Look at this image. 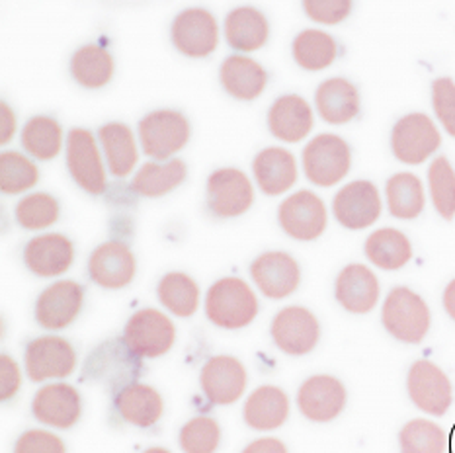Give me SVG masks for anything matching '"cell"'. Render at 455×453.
I'll list each match as a JSON object with an SVG mask.
<instances>
[{
  "label": "cell",
  "instance_id": "ee69618b",
  "mask_svg": "<svg viewBox=\"0 0 455 453\" xmlns=\"http://www.w3.org/2000/svg\"><path fill=\"white\" fill-rule=\"evenodd\" d=\"M303 10L313 22L334 26L350 16L352 3L350 0H305Z\"/></svg>",
  "mask_w": 455,
  "mask_h": 453
},
{
  "label": "cell",
  "instance_id": "5b68a950",
  "mask_svg": "<svg viewBox=\"0 0 455 453\" xmlns=\"http://www.w3.org/2000/svg\"><path fill=\"white\" fill-rule=\"evenodd\" d=\"M192 127L188 117L176 110H156L140 122V139L147 156L166 161L180 153L190 141Z\"/></svg>",
  "mask_w": 455,
  "mask_h": 453
},
{
  "label": "cell",
  "instance_id": "7a4b0ae2",
  "mask_svg": "<svg viewBox=\"0 0 455 453\" xmlns=\"http://www.w3.org/2000/svg\"><path fill=\"white\" fill-rule=\"evenodd\" d=\"M381 322L393 338L404 344H420L430 330L432 314L428 303L417 291L395 288L387 293L381 309Z\"/></svg>",
  "mask_w": 455,
  "mask_h": 453
},
{
  "label": "cell",
  "instance_id": "4316f807",
  "mask_svg": "<svg viewBox=\"0 0 455 453\" xmlns=\"http://www.w3.org/2000/svg\"><path fill=\"white\" fill-rule=\"evenodd\" d=\"M225 37L236 52H259L270 37L268 20L254 6L235 8L225 18Z\"/></svg>",
  "mask_w": 455,
  "mask_h": 453
},
{
  "label": "cell",
  "instance_id": "6da1fadb",
  "mask_svg": "<svg viewBox=\"0 0 455 453\" xmlns=\"http://www.w3.org/2000/svg\"><path fill=\"white\" fill-rule=\"evenodd\" d=\"M205 314L215 327L241 330L259 314V298L241 278H221L205 295Z\"/></svg>",
  "mask_w": 455,
  "mask_h": 453
},
{
  "label": "cell",
  "instance_id": "277c9868",
  "mask_svg": "<svg viewBox=\"0 0 455 453\" xmlns=\"http://www.w3.org/2000/svg\"><path fill=\"white\" fill-rule=\"evenodd\" d=\"M176 327L164 313L156 309H140L133 313L124 329V346L132 356L141 360L161 358L172 350Z\"/></svg>",
  "mask_w": 455,
  "mask_h": 453
},
{
  "label": "cell",
  "instance_id": "c3c4849f",
  "mask_svg": "<svg viewBox=\"0 0 455 453\" xmlns=\"http://www.w3.org/2000/svg\"><path fill=\"white\" fill-rule=\"evenodd\" d=\"M243 453H288V448L278 438H260L251 441Z\"/></svg>",
  "mask_w": 455,
  "mask_h": 453
},
{
  "label": "cell",
  "instance_id": "f35d334b",
  "mask_svg": "<svg viewBox=\"0 0 455 453\" xmlns=\"http://www.w3.org/2000/svg\"><path fill=\"white\" fill-rule=\"evenodd\" d=\"M61 208L52 194H28L16 205V221L28 231H42L59 221Z\"/></svg>",
  "mask_w": 455,
  "mask_h": 453
},
{
  "label": "cell",
  "instance_id": "f907efd6",
  "mask_svg": "<svg viewBox=\"0 0 455 453\" xmlns=\"http://www.w3.org/2000/svg\"><path fill=\"white\" fill-rule=\"evenodd\" d=\"M143 453H172V451H168L166 448H149V449H145Z\"/></svg>",
  "mask_w": 455,
  "mask_h": 453
},
{
  "label": "cell",
  "instance_id": "e575fe53",
  "mask_svg": "<svg viewBox=\"0 0 455 453\" xmlns=\"http://www.w3.org/2000/svg\"><path fill=\"white\" fill-rule=\"evenodd\" d=\"M71 75L84 88H102L114 76V57L102 45H84L71 59Z\"/></svg>",
  "mask_w": 455,
  "mask_h": 453
},
{
  "label": "cell",
  "instance_id": "484cf974",
  "mask_svg": "<svg viewBox=\"0 0 455 453\" xmlns=\"http://www.w3.org/2000/svg\"><path fill=\"white\" fill-rule=\"evenodd\" d=\"M290 417V397L275 385L254 389L244 402L243 418L252 430L270 432L285 425Z\"/></svg>",
  "mask_w": 455,
  "mask_h": 453
},
{
  "label": "cell",
  "instance_id": "bcb514c9",
  "mask_svg": "<svg viewBox=\"0 0 455 453\" xmlns=\"http://www.w3.org/2000/svg\"><path fill=\"white\" fill-rule=\"evenodd\" d=\"M20 385H22V371H20L14 358L3 354L0 356V399H12L20 391Z\"/></svg>",
  "mask_w": 455,
  "mask_h": 453
},
{
  "label": "cell",
  "instance_id": "f546056e",
  "mask_svg": "<svg viewBox=\"0 0 455 453\" xmlns=\"http://www.w3.org/2000/svg\"><path fill=\"white\" fill-rule=\"evenodd\" d=\"M363 252L368 260L381 270H401L412 258V244L409 236L393 226L373 231L363 244Z\"/></svg>",
  "mask_w": 455,
  "mask_h": 453
},
{
  "label": "cell",
  "instance_id": "7dc6e473",
  "mask_svg": "<svg viewBox=\"0 0 455 453\" xmlns=\"http://www.w3.org/2000/svg\"><path fill=\"white\" fill-rule=\"evenodd\" d=\"M16 133V115L6 102H0V145H8Z\"/></svg>",
  "mask_w": 455,
  "mask_h": 453
},
{
  "label": "cell",
  "instance_id": "83f0119b",
  "mask_svg": "<svg viewBox=\"0 0 455 453\" xmlns=\"http://www.w3.org/2000/svg\"><path fill=\"white\" fill-rule=\"evenodd\" d=\"M116 409L130 425L151 428L163 417L164 401L161 393L147 383H130L116 395Z\"/></svg>",
  "mask_w": 455,
  "mask_h": 453
},
{
  "label": "cell",
  "instance_id": "603a6c76",
  "mask_svg": "<svg viewBox=\"0 0 455 453\" xmlns=\"http://www.w3.org/2000/svg\"><path fill=\"white\" fill-rule=\"evenodd\" d=\"M268 130L283 143H299L313 130V110L298 94H285L268 110Z\"/></svg>",
  "mask_w": 455,
  "mask_h": 453
},
{
  "label": "cell",
  "instance_id": "2e32d148",
  "mask_svg": "<svg viewBox=\"0 0 455 453\" xmlns=\"http://www.w3.org/2000/svg\"><path fill=\"white\" fill-rule=\"evenodd\" d=\"M171 37L182 55L207 57L220 44V28L213 14L205 8H188L174 18Z\"/></svg>",
  "mask_w": 455,
  "mask_h": 453
},
{
  "label": "cell",
  "instance_id": "4fadbf2b",
  "mask_svg": "<svg viewBox=\"0 0 455 453\" xmlns=\"http://www.w3.org/2000/svg\"><path fill=\"white\" fill-rule=\"evenodd\" d=\"M254 202L252 184L239 169H220L207 179V208L221 219L244 215Z\"/></svg>",
  "mask_w": 455,
  "mask_h": 453
},
{
  "label": "cell",
  "instance_id": "7c38bea8",
  "mask_svg": "<svg viewBox=\"0 0 455 453\" xmlns=\"http://www.w3.org/2000/svg\"><path fill=\"white\" fill-rule=\"evenodd\" d=\"M381 195L370 180H354L336 192L332 213L336 221L350 231L368 229L381 215Z\"/></svg>",
  "mask_w": 455,
  "mask_h": 453
},
{
  "label": "cell",
  "instance_id": "5bb4252c",
  "mask_svg": "<svg viewBox=\"0 0 455 453\" xmlns=\"http://www.w3.org/2000/svg\"><path fill=\"white\" fill-rule=\"evenodd\" d=\"M84 305V288L73 280L55 282L36 301V321L45 330H63L78 319Z\"/></svg>",
  "mask_w": 455,
  "mask_h": 453
},
{
  "label": "cell",
  "instance_id": "3957f363",
  "mask_svg": "<svg viewBox=\"0 0 455 453\" xmlns=\"http://www.w3.org/2000/svg\"><path fill=\"white\" fill-rule=\"evenodd\" d=\"M352 166L350 145L334 133L313 137L303 149V171L307 180L321 188H331L346 179Z\"/></svg>",
  "mask_w": 455,
  "mask_h": 453
},
{
  "label": "cell",
  "instance_id": "836d02e7",
  "mask_svg": "<svg viewBox=\"0 0 455 453\" xmlns=\"http://www.w3.org/2000/svg\"><path fill=\"white\" fill-rule=\"evenodd\" d=\"M158 301L176 317L188 319L200 307V285L184 272H168L156 288Z\"/></svg>",
  "mask_w": 455,
  "mask_h": 453
},
{
  "label": "cell",
  "instance_id": "ffe728a7",
  "mask_svg": "<svg viewBox=\"0 0 455 453\" xmlns=\"http://www.w3.org/2000/svg\"><path fill=\"white\" fill-rule=\"evenodd\" d=\"M34 417L45 426L68 430L83 415V399L68 383H49L36 393L32 401Z\"/></svg>",
  "mask_w": 455,
  "mask_h": 453
},
{
  "label": "cell",
  "instance_id": "30bf717a",
  "mask_svg": "<svg viewBox=\"0 0 455 453\" xmlns=\"http://www.w3.org/2000/svg\"><path fill=\"white\" fill-rule=\"evenodd\" d=\"M270 334L275 346L288 356H305L316 348L321 338V324L313 311L291 305L272 319Z\"/></svg>",
  "mask_w": 455,
  "mask_h": 453
},
{
  "label": "cell",
  "instance_id": "9a60e30c",
  "mask_svg": "<svg viewBox=\"0 0 455 453\" xmlns=\"http://www.w3.org/2000/svg\"><path fill=\"white\" fill-rule=\"evenodd\" d=\"M251 275L264 298L280 301L298 291L301 268L288 252H264L251 264Z\"/></svg>",
  "mask_w": 455,
  "mask_h": 453
},
{
  "label": "cell",
  "instance_id": "4dcf8cb0",
  "mask_svg": "<svg viewBox=\"0 0 455 453\" xmlns=\"http://www.w3.org/2000/svg\"><path fill=\"white\" fill-rule=\"evenodd\" d=\"M98 139L102 143V149L108 161V169L116 179H125L135 169L140 161L135 135L125 123H106L98 131Z\"/></svg>",
  "mask_w": 455,
  "mask_h": 453
},
{
  "label": "cell",
  "instance_id": "7bdbcfd3",
  "mask_svg": "<svg viewBox=\"0 0 455 453\" xmlns=\"http://www.w3.org/2000/svg\"><path fill=\"white\" fill-rule=\"evenodd\" d=\"M432 106L440 123L451 137H455V83L443 76L432 83Z\"/></svg>",
  "mask_w": 455,
  "mask_h": 453
},
{
  "label": "cell",
  "instance_id": "9c48e42d",
  "mask_svg": "<svg viewBox=\"0 0 455 453\" xmlns=\"http://www.w3.org/2000/svg\"><path fill=\"white\" fill-rule=\"evenodd\" d=\"M67 166L73 180L84 192L92 195L106 192L108 179L98 143L94 135L83 127H75L67 135Z\"/></svg>",
  "mask_w": 455,
  "mask_h": 453
},
{
  "label": "cell",
  "instance_id": "74e56055",
  "mask_svg": "<svg viewBox=\"0 0 455 453\" xmlns=\"http://www.w3.org/2000/svg\"><path fill=\"white\" fill-rule=\"evenodd\" d=\"M401 453H446L448 436L427 418H414L399 432Z\"/></svg>",
  "mask_w": 455,
  "mask_h": 453
},
{
  "label": "cell",
  "instance_id": "ac0fdd59",
  "mask_svg": "<svg viewBox=\"0 0 455 453\" xmlns=\"http://www.w3.org/2000/svg\"><path fill=\"white\" fill-rule=\"evenodd\" d=\"M346 399H348V393L340 379L332 376H313L305 379L299 387L298 407L307 420L326 425L342 415Z\"/></svg>",
  "mask_w": 455,
  "mask_h": 453
},
{
  "label": "cell",
  "instance_id": "f1b7e54d",
  "mask_svg": "<svg viewBox=\"0 0 455 453\" xmlns=\"http://www.w3.org/2000/svg\"><path fill=\"white\" fill-rule=\"evenodd\" d=\"M221 84L236 100H256L266 84H268V73L262 65L246 55H231L221 65Z\"/></svg>",
  "mask_w": 455,
  "mask_h": 453
},
{
  "label": "cell",
  "instance_id": "8992f818",
  "mask_svg": "<svg viewBox=\"0 0 455 453\" xmlns=\"http://www.w3.org/2000/svg\"><path fill=\"white\" fill-rule=\"evenodd\" d=\"M442 135L427 114H409L395 123L391 149L404 164H422L440 149Z\"/></svg>",
  "mask_w": 455,
  "mask_h": 453
},
{
  "label": "cell",
  "instance_id": "d4e9b609",
  "mask_svg": "<svg viewBox=\"0 0 455 453\" xmlns=\"http://www.w3.org/2000/svg\"><path fill=\"white\" fill-rule=\"evenodd\" d=\"M315 106L326 123H348L360 114V92L346 78H326L316 88Z\"/></svg>",
  "mask_w": 455,
  "mask_h": 453
},
{
  "label": "cell",
  "instance_id": "d590c367",
  "mask_svg": "<svg viewBox=\"0 0 455 453\" xmlns=\"http://www.w3.org/2000/svg\"><path fill=\"white\" fill-rule=\"evenodd\" d=\"M22 145L37 161H53L63 149V127L52 115H34L22 130Z\"/></svg>",
  "mask_w": 455,
  "mask_h": 453
},
{
  "label": "cell",
  "instance_id": "52a82bcc",
  "mask_svg": "<svg viewBox=\"0 0 455 453\" xmlns=\"http://www.w3.org/2000/svg\"><path fill=\"white\" fill-rule=\"evenodd\" d=\"M24 366L28 378L34 383L65 379L76 368V352L68 340L57 334H45L28 344Z\"/></svg>",
  "mask_w": 455,
  "mask_h": 453
},
{
  "label": "cell",
  "instance_id": "8fae6325",
  "mask_svg": "<svg viewBox=\"0 0 455 453\" xmlns=\"http://www.w3.org/2000/svg\"><path fill=\"white\" fill-rule=\"evenodd\" d=\"M278 221L283 233L295 241H315L326 231L329 215L324 202L309 190H299L280 205Z\"/></svg>",
  "mask_w": 455,
  "mask_h": 453
},
{
  "label": "cell",
  "instance_id": "d6986e66",
  "mask_svg": "<svg viewBox=\"0 0 455 453\" xmlns=\"http://www.w3.org/2000/svg\"><path fill=\"white\" fill-rule=\"evenodd\" d=\"M88 274L104 290H124L137 274L135 254L122 241L102 242L88 258Z\"/></svg>",
  "mask_w": 455,
  "mask_h": 453
},
{
  "label": "cell",
  "instance_id": "8d00e7d4",
  "mask_svg": "<svg viewBox=\"0 0 455 453\" xmlns=\"http://www.w3.org/2000/svg\"><path fill=\"white\" fill-rule=\"evenodd\" d=\"M293 59L305 71H323L331 67L339 53L336 39L323 29H303L293 39Z\"/></svg>",
  "mask_w": 455,
  "mask_h": 453
},
{
  "label": "cell",
  "instance_id": "cb8c5ba5",
  "mask_svg": "<svg viewBox=\"0 0 455 453\" xmlns=\"http://www.w3.org/2000/svg\"><path fill=\"white\" fill-rule=\"evenodd\" d=\"M252 172L266 195L285 194L298 182V163L293 153L283 147H268L256 155Z\"/></svg>",
  "mask_w": 455,
  "mask_h": 453
},
{
  "label": "cell",
  "instance_id": "60d3db41",
  "mask_svg": "<svg viewBox=\"0 0 455 453\" xmlns=\"http://www.w3.org/2000/svg\"><path fill=\"white\" fill-rule=\"evenodd\" d=\"M432 203L446 221L455 218V171L446 156L434 159L428 169Z\"/></svg>",
  "mask_w": 455,
  "mask_h": 453
},
{
  "label": "cell",
  "instance_id": "e0dca14e",
  "mask_svg": "<svg viewBox=\"0 0 455 453\" xmlns=\"http://www.w3.org/2000/svg\"><path fill=\"white\" fill-rule=\"evenodd\" d=\"M200 383L204 395L213 405H233L244 395L249 376H246V368L241 360L221 354V356H213L204 363Z\"/></svg>",
  "mask_w": 455,
  "mask_h": 453
},
{
  "label": "cell",
  "instance_id": "ba28073f",
  "mask_svg": "<svg viewBox=\"0 0 455 453\" xmlns=\"http://www.w3.org/2000/svg\"><path fill=\"white\" fill-rule=\"evenodd\" d=\"M407 391L414 407L430 417H443L453 402L450 378L428 360L412 363L407 376Z\"/></svg>",
  "mask_w": 455,
  "mask_h": 453
},
{
  "label": "cell",
  "instance_id": "44dd1931",
  "mask_svg": "<svg viewBox=\"0 0 455 453\" xmlns=\"http://www.w3.org/2000/svg\"><path fill=\"white\" fill-rule=\"evenodd\" d=\"M24 262L39 278H57L75 262V244L65 234L47 233L34 236L24 249Z\"/></svg>",
  "mask_w": 455,
  "mask_h": 453
},
{
  "label": "cell",
  "instance_id": "ab89813d",
  "mask_svg": "<svg viewBox=\"0 0 455 453\" xmlns=\"http://www.w3.org/2000/svg\"><path fill=\"white\" fill-rule=\"evenodd\" d=\"M39 180L37 166L26 155L4 151L0 155V190L10 195L34 188Z\"/></svg>",
  "mask_w": 455,
  "mask_h": 453
},
{
  "label": "cell",
  "instance_id": "f6af8a7d",
  "mask_svg": "<svg viewBox=\"0 0 455 453\" xmlns=\"http://www.w3.org/2000/svg\"><path fill=\"white\" fill-rule=\"evenodd\" d=\"M14 453H67L65 441L53 432L32 428L16 440Z\"/></svg>",
  "mask_w": 455,
  "mask_h": 453
},
{
  "label": "cell",
  "instance_id": "b9f144b4",
  "mask_svg": "<svg viewBox=\"0 0 455 453\" xmlns=\"http://www.w3.org/2000/svg\"><path fill=\"white\" fill-rule=\"evenodd\" d=\"M178 440L184 453H215L221 444V428L212 417H196L182 426Z\"/></svg>",
  "mask_w": 455,
  "mask_h": 453
},
{
  "label": "cell",
  "instance_id": "7402d4cb",
  "mask_svg": "<svg viewBox=\"0 0 455 453\" xmlns=\"http://www.w3.org/2000/svg\"><path fill=\"white\" fill-rule=\"evenodd\" d=\"M379 280L368 266L348 264L334 283L336 301L352 314H368L379 301Z\"/></svg>",
  "mask_w": 455,
  "mask_h": 453
},
{
  "label": "cell",
  "instance_id": "681fc988",
  "mask_svg": "<svg viewBox=\"0 0 455 453\" xmlns=\"http://www.w3.org/2000/svg\"><path fill=\"white\" fill-rule=\"evenodd\" d=\"M442 301H443V309H446V313L455 321V280H451L446 285Z\"/></svg>",
  "mask_w": 455,
  "mask_h": 453
},
{
  "label": "cell",
  "instance_id": "1f68e13d",
  "mask_svg": "<svg viewBox=\"0 0 455 453\" xmlns=\"http://www.w3.org/2000/svg\"><path fill=\"white\" fill-rule=\"evenodd\" d=\"M188 166L180 159L166 163H145L140 172L133 176L132 190L143 198H161L171 194L186 180Z\"/></svg>",
  "mask_w": 455,
  "mask_h": 453
},
{
  "label": "cell",
  "instance_id": "d6a6232c",
  "mask_svg": "<svg viewBox=\"0 0 455 453\" xmlns=\"http://www.w3.org/2000/svg\"><path fill=\"white\" fill-rule=\"evenodd\" d=\"M385 195H387L389 213L403 221L417 219L427 205L424 186L412 172L393 174L385 186Z\"/></svg>",
  "mask_w": 455,
  "mask_h": 453
}]
</instances>
